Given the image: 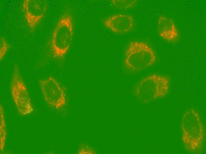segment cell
<instances>
[{
	"label": "cell",
	"mask_w": 206,
	"mask_h": 154,
	"mask_svg": "<svg viewBox=\"0 0 206 154\" xmlns=\"http://www.w3.org/2000/svg\"><path fill=\"white\" fill-rule=\"evenodd\" d=\"M181 129L185 150L191 153L201 152L204 146L205 131L200 114L196 110L190 108L184 112L181 118Z\"/></svg>",
	"instance_id": "6da1fadb"
},
{
	"label": "cell",
	"mask_w": 206,
	"mask_h": 154,
	"mask_svg": "<svg viewBox=\"0 0 206 154\" xmlns=\"http://www.w3.org/2000/svg\"><path fill=\"white\" fill-rule=\"evenodd\" d=\"M156 60V53L148 44L132 40L128 43L125 50L123 65L127 71L135 74L151 67Z\"/></svg>",
	"instance_id": "7a4b0ae2"
},
{
	"label": "cell",
	"mask_w": 206,
	"mask_h": 154,
	"mask_svg": "<svg viewBox=\"0 0 206 154\" xmlns=\"http://www.w3.org/2000/svg\"><path fill=\"white\" fill-rule=\"evenodd\" d=\"M72 15L67 11L59 18L49 43V49L54 59L63 60L72 44L74 34Z\"/></svg>",
	"instance_id": "3957f363"
},
{
	"label": "cell",
	"mask_w": 206,
	"mask_h": 154,
	"mask_svg": "<svg viewBox=\"0 0 206 154\" xmlns=\"http://www.w3.org/2000/svg\"><path fill=\"white\" fill-rule=\"evenodd\" d=\"M170 78L168 76L152 74L144 77L135 86V97L140 102L147 104L162 98L168 94Z\"/></svg>",
	"instance_id": "277c9868"
},
{
	"label": "cell",
	"mask_w": 206,
	"mask_h": 154,
	"mask_svg": "<svg viewBox=\"0 0 206 154\" xmlns=\"http://www.w3.org/2000/svg\"><path fill=\"white\" fill-rule=\"evenodd\" d=\"M12 96L18 113L27 116L33 111V108L28 92L18 66L14 67L10 83Z\"/></svg>",
	"instance_id": "5b68a950"
},
{
	"label": "cell",
	"mask_w": 206,
	"mask_h": 154,
	"mask_svg": "<svg viewBox=\"0 0 206 154\" xmlns=\"http://www.w3.org/2000/svg\"><path fill=\"white\" fill-rule=\"evenodd\" d=\"M44 100L56 110L63 108L67 103L66 89L52 76L39 81Z\"/></svg>",
	"instance_id": "8992f818"
},
{
	"label": "cell",
	"mask_w": 206,
	"mask_h": 154,
	"mask_svg": "<svg viewBox=\"0 0 206 154\" xmlns=\"http://www.w3.org/2000/svg\"><path fill=\"white\" fill-rule=\"evenodd\" d=\"M47 8L44 0H25L22 4V10L30 30L33 31L41 23Z\"/></svg>",
	"instance_id": "52a82bcc"
},
{
	"label": "cell",
	"mask_w": 206,
	"mask_h": 154,
	"mask_svg": "<svg viewBox=\"0 0 206 154\" xmlns=\"http://www.w3.org/2000/svg\"><path fill=\"white\" fill-rule=\"evenodd\" d=\"M103 23L106 28L113 33L124 34L132 30L135 21L131 15L119 14L108 17L104 20Z\"/></svg>",
	"instance_id": "ba28073f"
},
{
	"label": "cell",
	"mask_w": 206,
	"mask_h": 154,
	"mask_svg": "<svg viewBox=\"0 0 206 154\" xmlns=\"http://www.w3.org/2000/svg\"><path fill=\"white\" fill-rule=\"evenodd\" d=\"M157 30L159 36L165 41L174 43L179 40L180 34L172 19L163 16L158 19Z\"/></svg>",
	"instance_id": "9c48e42d"
},
{
	"label": "cell",
	"mask_w": 206,
	"mask_h": 154,
	"mask_svg": "<svg viewBox=\"0 0 206 154\" xmlns=\"http://www.w3.org/2000/svg\"><path fill=\"white\" fill-rule=\"evenodd\" d=\"M7 136V129L3 107L0 105V149L3 151L5 146Z\"/></svg>",
	"instance_id": "30bf717a"
},
{
	"label": "cell",
	"mask_w": 206,
	"mask_h": 154,
	"mask_svg": "<svg viewBox=\"0 0 206 154\" xmlns=\"http://www.w3.org/2000/svg\"><path fill=\"white\" fill-rule=\"evenodd\" d=\"M136 0H112L111 2L115 8L121 10H127L133 8L136 4Z\"/></svg>",
	"instance_id": "8fae6325"
},
{
	"label": "cell",
	"mask_w": 206,
	"mask_h": 154,
	"mask_svg": "<svg viewBox=\"0 0 206 154\" xmlns=\"http://www.w3.org/2000/svg\"><path fill=\"white\" fill-rule=\"evenodd\" d=\"M76 153L78 154H95L97 153L98 151L90 143L81 142L78 145Z\"/></svg>",
	"instance_id": "7c38bea8"
},
{
	"label": "cell",
	"mask_w": 206,
	"mask_h": 154,
	"mask_svg": "<svg viewBox=\"0 0 206 154\" xmlns=\"http://www.w3.org/2000/svg\"><path fill=\"white\" fill-rule=\"evenodd\" d=\"M9 46L6 40L3 38L0 39V59L1 60L6 54Z\"/></svg>",
	"instance_id": "4fadbf2b"
}]
</instances>
